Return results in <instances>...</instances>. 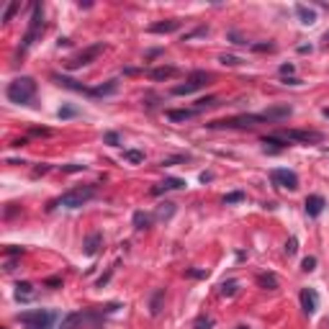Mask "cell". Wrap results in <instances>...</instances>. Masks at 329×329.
<instances>
[{
    "instance_id": "6da1fadb",
    "label": "cell",
    "mask_w": 329,
    "mask_h": 329,
    "mask_svg": "<svg viewBox=\"0 0 329 329\" xmlns=\"http://www.w3.org/2000/svg\"><path fill=\"white\" fill-rule=\"evenodd\" d=\"M5 95H8L10 103L29 106L33 100V95H36V80H33V77H16L13 83H8Z\"/></svg>"
},
{
    "instance_id": "7a4b0ae2",
    "label": "cell",
    "mask_w": 329,
    "mask_h": 329,
    "mask_svg": "<svg viewBox=\"0 0 329 329\" xmlns=\"http://www.w3.org/2000/svg\"><path fill=\"white\" fill-rule=\"evenodd\" d=\"M95 193H98V188L95 185H80V188H72V190H67V193H62L57 201H52L49 203V211L54 209V206H64V209H80V206H85V203L90 201V198H95Z\"/></svg>"
},
{
    "instance_id": "3957f363",
    "label": "cell",
    "mask_w": 329,
    "mask_h": 329,
    "mask_svg": "<svg viewBox=\"0 0 329 329\" xmlns=\"http://www.w3.org/2000/svg\"><path fill=\"white\" fill-rule=\"evenodd\" d=\"M18 322L26 329H52L54 324V314L47 309H33V311H24L18 314Z\"/></svg>"
},
{
    "instance_id": "277c9868",
    "label": "cell",
    "mask_w": 329,
    "mask_h": 329,
    "mask_svg": "<svg viewBox=\"0 0 329 329\" xmlns=\"http://www.w3.org/2000/svg\"><path fill=\"white\" fill-rule=\"evenodd\" d=\"M41 31H44V13H41V5L36 3V5H33V13H31V21H29V31L24 36V44H21V52H26Z\"/></svg>"
},
{
    "instance_id": "5b68a950",
    "label": "cell",
    "mask_w": 329,
    "mask_h": 329,
    "mask_svg": "<svg viewBox=\"0 0 329 329\" xmlns=\"http://www.w3.org/2000/svg\"><path fill=\"white\" fill-rule=\"evenodd\" d=\"M265 121L263 116H234V119H224V121H211V129H252L255 123Z\"/></svg>"
},
{
    "instance_id": "8992f818",
    "label": "cell",
    "mask_w": 329,
    "mask_h": 329,
    "mask_svg": "<svg viewBox=\"0 0 329 329\" xmlns=\"http://www.w3.org/2000/svg\"><path fill=\"white\" fill-rule=\"evenodd\" d=\"M286 142H301V144H319L324 142V134L322 131H311V129H288L280 134Z\"/></svg>"
},
{
    "instance_id": "52a82bcc",
    "label": "cell",
    "mask_w": 329,
    "mask_h": 329,
    "mask_svg": "<svg viewBox=\"0 0 329 329\" xmlns=\"http://www.w3.org/2000/svg\"><path fill=\"white\" fill-rule=\"evenodd\" d=\"M270 178H273V183H275L278 188H288V190H296V188H299V175L293 173V170L275 167L273 173H270Z\"/></svg>"
},
{
    "instance_id": "ba28073f",
    "label": "cell",
    "mask_w": 329,
    "mask_h": 329,
    "mask_svg": "<svg viewBox=\"0 0 329 329\" xmlns=\"http://www.w3.org/2000/svg\"><path fill=\"white\" fill-rule=\"evenodd\" d=\"M106 47H103V44H93V47H88V49H83L80 54H77L75 57V60H70V62H67V64H70L72 67V70H77V67H85V64H90V62H93L95 60V57L100 54V52H103Z\"/></svg>"
},
{
    "instance_id": "9c48e42d",
    "label": "cell",
    "mask_w": 329,
    "mask_h": 329,
    "mask_svg": "<svg viewBox=\"0 0 329 329\" xmlns=\"http://www.w3.org/2000/svg\"><path fill=\"white\" fill-rule=\"evenodd\" d=\"M299 299H301V309L309 314V316H311L316 309H319V296H316V291H314V288H303Z\"/></svg>"
},
{
    "instance_id": "30bf717a",
    "label": "cell",
    "mask_w": 329,
    "mask_h": 329,
    "mask_svg": "<svg viewBox=\"0 0 329 329\" xmlns=\"http://www.w3.org/2000/svg\"><path fill=\"white\" fill-rule=\"evenodd\" d=\"M188 183L183 178H165L160 185H154L152 188V196H160V193H167V190H183Z\"/></svg>"
},
{
    "instance_id": "8fae6325",
    "label": "cell",
    "mask_w": 329,
    "mask_h": 329,
    "mask_svg": "<svg viewBox=\"0 0 329 329\" xmlns=\"http://www.w3.org/2000/svg\"><path fill=\"white\" fill-rule=\"evenodd\" d=\"M291 113H293L291 106H270L268 111L260 113V116H263L265 121H283V119H288Z\"/></svg>"
},
{
    "instance_id": "7c38bea8",
    "label": "cell",
    "mask_w": 329,
    "mask_h": 329,
    "mask_svg": "<svg viewBox=\"0 0 329 329\" xmlns=\"http://www.w3.org/2000/svg\"><path fill=\"white\" fill-rule=\"evenodd\" d=\"M54 83H57V85H62V88H70V90H75V93H88V95H93V88H85L83 83L72 80V77H62V75H54Z\"/></svg>"
},
{
    "instance_id": "4fadbf2b",
    "label": "cell",
    "mask_w": 329,
    "mask_h": 329,
    "mask_svg": "<svg viewBox=\"0 0 329 329\" xmlns=\"http://www.w3.org/2000/svg\"><path fill=\"white\" fill-rule=\"evenodd\" d=\"M324 206H327V201H324L322 196H316V193H314V196H309V198H306V213H309L311 219H316V216H319V213L324 211Z\"/></svg>"
},
{
    "instance_id": "5bb4252c",
    "label": "cell",
    "mask_w": 329,
    "mask_h": 329,
    "mask_svg": "<svg viewBox=\"0 0 329 329\" xmlns=\"http://www.w3.org/2000/svg\"><path fill=\"white\" fill-rule=\"evenodd\" d=\"M100 244H103V234H100V232H93V234H90L88 239H85L83 252H85L88 257H93V255L98 252V249H100Z\"/></svg>"
},
{
    "instance_id": "9a60e30c",
    "label": "cell",
    "mask_w": 329,
    "mask_h": 329,
    "mask_svg": "<svg viewBox=\"0 0 329 329\" xmlns=\"http://www.w3.org/2000/svg\"><path fill=\"white\" fill-rule=\"evenodd\" d=\"M178 29H180V21H178V18L157 21V24H152V26H150V31H152V33H173V31H178Z\"/></svg>"
},
{
    "instance_id": "2e32d148",
    "label": "cell",
    "mask_w": 329,
    "mask_h": 329,
    "mask_svg": "<svg viewBox=\"0 0 329 329\" xmlns=\"http://www.w3.org/2000/svg\"><path fill=\"white\" fill-rule=\"evenodd\" d=\"M162 306H165V288H157L150 299V314L152 316H160L162 314Z\"/></svg>"
},
{
    "instance_id": "e0dca14e",
    "label": "cell",
    "mask_w": 329,
    "mask_h": 329,
    "mask_svg": "<svg viewBox=\"0 0 329 329\" xmlns=\"http://www.w3.org/2000/svg\"><path fill=\"white\" fill-rule=\"evenodd\" d=\"M209 80H211V72H206V70H196V72H190V77H188V83L196 90H201L203 85H209Z\"/></svg>"
},
{
    "instance_id": "ac0fdd59",
    "label": "cell",
    "mask_w": 329,
    "mask_h": 329,
    "mask_svg": "<svg viewBox=\"0 0 329 329\" xmlns=\"http://www.w3.org/2000/svg\"><path fill=\"white\" fill-rule=\"evenodd\" d=\"M296 16L301 18V24H303V26H314V24H316V13H314L311 8L301 5V3L296 5Z\"/></svg>"
},
{
    "instance_id": "d6986e66",
    "label": "cell",
    "mask_w": 329,
    "mask_h": 329,
    "mask_svg": "<svg viewBox=\"0 0 329 329\" xmlns=\"http://www.w3.org/2000/svg\"><path fill=\"white\" fill-rule=\"evenodd\" d=\"M85 319V316L80 314V311H72V314H67L64 319H62V324H60V329H77L80 327V322Z\"/></svg>"
},
{
    "instance_id": "ffe728a7",
    "label": "cell",
    "mask_w": 329,
    "mask_h": 329,
    "mask_svg": "<svg viewBox=\"0 0 329 329\" xmlns=\"http://www.w3.org/2000/svg\"><path fill=\"white\" fill-rule=\"evenodd\" d=\"M257 286L265 288V291H275L278 288V278L273 273H263V275H257Z\"/></svg>"
},
{
    "instance_id": "44dd1931",
    "label": "cell",
    "mask_w": 329,
    "mask_h": 329,
    "mask_svg": "<svg viewBox=\"0 0 329 329\" xmlns=\"http://www.w3.org/2000/svg\"><path fill=\"white\" fill-rule=\"evenodd\" d=\"M150 224H152V216H150V213H144V211H137V213H134V229H137V232L150 229Z\"/></svg>"
},
{
    "instance_id": "7402d4cb",
    "label": "cell",
    "mask_w": 329,
    "mask_h": 329,
    "mask_svg": "<svg viewBox=\"0 0 329 329\" xmlns=\"http://www.w3.org/2000/svg\"><path fill=\"white\" fill-rule=\"evenodd\" d=\"M16 299L18 301H31L33 299V286L31 283H18L16 286Z\"/></svg>"
},
{
    "instance_id": "603a6c76",
    "label": "cell",
    "mask_w": 329,
    "mask_h": 329,
    "mask_svg": "<svg viewBox=\"0 0 329 329\" xmlns=\"http://www.w3.org/2000/svg\"><path fill=\"white\" fill-rule=\"evenodd\" d=\"M116 90H119V83L116 80H108L106 85L93 88V95H111V93H116Z\"/></svg>"
},
{
    "instance_id": "cb8c5ba5",
    "label": "cell",
    "mask_w": 329,
    "mask_h": 329,
    "mask_svg": "<svg viewBox=\"0 0 329 329\" xmlns=\"http://www.w3.org/2000/svg\"><path fill=\"white\" fill-rule=\"evenodd\" d=\"M175 75V67H157V70L150 72L152 80H167V77H173Z\"/></svg>"
},
{
    "instance_id": "d4e9b609",
    "label": "cell",
    "mask_w": 329,
    "mask_h": 329,
    "mask_svg": "<svg viewBox=\"0 0 329 329\" xmlns=\"http://www.w3.org/2000/svg\"><path fill=\"white\" fill-rule=\"evenodd\" d=\"M263 144L268 147V144H273V147H270V152H278V150H283V147H286L288 142L286 139H283V137H263ZM268 152V150H265Z\"/></svg>"
},
{
    "instance_id": "484cf974",
    "label": "cell",
    "mask_w": 329,
    "mask_h": 329,
    "mask_svg": "<svg viewBox=\"0 0 329 329\" xmlns=\"http://www.w3.org/2000/svg\"><path fill=\"white\" fill-rule=\"evenodd\" d=\"M175 213V203H170V201H165V203H160V209H157V219H170Z\"/></svg>"
},
{
    "instance_id": "4316f807",
    "label": "cell",
    "mask_w": 329,
    "mask_h": 329,
    "mask_svg": "<svg viewBox=\"0 0 329 329\" xmlns=\"http://www.w3.org/2000/svg\"><path fill=\"white\" fill-rule=\"evenodd\" d=\"M193 113H198V111L196 108H193V111H167V119L170 121H188Z\"/></svg>"
},
{
    "instance_id": "83f0119b",
    "label": "cell",
    "mask_w": 329,
    "mask_h": 329,
    "mask_svg": "<svg viewBox=\"0 0 329 329\" xmlns=\"http://www.w3.org/2000/svg\"><path fill=\"white\" fill-rule=\"evenodd\" d=\"M123 160H129L131 165H142V162H144V152H139V150H126V152H123Z\"/></svg>"
},
{
    "instance_id": "f1b7e54d",
    "label": "cell",
    "mask_w": 329,
    "mask_h": 329,
    "mask_svg": "<svg viewBox=\"0 0 329 329\" xmlns=\"http://www.w3.org/2000/svg\"><path fill=\"white\" fill-rule=\"evenodd\" d=\"M77 113H80V111H77L75 106H62L60 111H57V116H60V119L64 121V119H75V116H77Z\"/></svg>"
},
{
    "instance_id": "f546056e",
    "label": "cell",
    "mask_w": 329,
    "mask_h": 329,
    "mask_svg": "<svg viewBox=\"0 0 329 329\" xmlns=\"http://www.w3.org/2000/svg\"><path fill=\"white\" fill-rule=\"evenodd\" d=\"M237 288H239V283H237V280H226V283H221V296H234Z\"/></svg>"
},
{
    "instance_id": "4dcf8cb0",
    "label": "cell",
    "mask_w": 329,
    "mask_h": 329,
    "mask_svg": "<svg viewBox=\"0 0 329 329\" xmlns=\"http://www.w3.org/2000/svg\"><path fill=\"white\" fill-rule=\"evenodd\" d=\"M219 62H221L224 67H237V64H242V60H239V57H234V54H221Z\"/></svg>"
},
{
    "instance_id": "1f68e13d",
    "label": "cell",
    "mask_w": 329,
    "mask_h": 329,
    "mask_svg": "<svg viewBox=\"0 0 329 329\" xmlns=\"http://www.w3.org/2000/svg\"><path fill=\"white\" fill-rule=\"evenodd\" d=\"M239 201H244V193H242V190H234V193H226V196H224V203H226V206H232V203H239Z\"/></svg>"
},
{
    "instance_id": "d6a6232c",
    "label": "cell",
    "mask_w": 329,
    "mask_h": 329,
    "mask_svg": "<svg viewBox=\"0 0 329 329\" xmlns=\"http://www.w3.org/2000/svg\"><path fill=\"white\" fill-rule=\"evenodd\" d=\"M211 327H213L211 316H198V319L193 322V329H211Z\"/></svg>"
},
{
    "instance_id": "836d02e7",
    "label": "cell",
    "mask_w": 329,
    "mask_h": 329,
    "mask_svg": "<svg viewBox=\"0 0 329 329\" xmlns=\"http://www.w3.org/2000/svg\"><path fill=\"white\" fill-rule=\"evenodd\" d=\"M18 8H21V3H18V0H13V3L5 8V13H3V24H8V21L16 16V10H18Z\"/></svg>"
},
{
    "instance_id": "e575fe53",
    "label": "cell",
    "mask_w": 329,
    "mask_h": 329,
    "mask_svg": "<svg viewBox=\"0 0 329 329\" xmlns=\"http://www.w3.org/2000/svg\"><path fill=\"white\" fill-rule=\"evenodd\" d=\"M211 106H219V98H201L196 103V111H203V108H211Z\"/></svg>"
},
{
    "instance_id": "d590c367",
    "label": "cell",
    "mask_w": 329,
    "mask_h": 329,
    "mask_svg": "<svg viewBox=\"0 0 329 329\" xmlns=\"http://www.w3.org/2000/svg\"><path fill=\"white\" fill-rule=\"evenodd\" d=\"M103 142L111 144V147H119V144H121V137H119L116 131H106V134H103Z\"/></svg>"
},
{
    "instance_id": "8d00e7d4",
    "label": "cell",
    "mask_w": 329,
    "mask_h": 329,
    "mask_svg": "<svg viewBox=\"0 0 329 329\" xmlns=\"http://www.w3.org/2000/svg\"><path fill=\"white\" fill-rule=\"evenodd\" d=\"M193 90H196V88H193L190 83H185V85H178V88H173V95H190Z\"/></svg>"
},
{
    "instance_id": "74e56055",
    "label": "cell",
    "mask_w": 329,
    "mask_h": 329,
    "mask_svg": "<svg viewBox=\"0 0 329 329\" xmlns=\"http://www.w3.org/2000/svg\"><path fill=\"white\" fill-rule=\"evenodd\" d=\"M299 252V239H296V237H291V239L286 242V255L291 257V255H296Z\"/></svg>"
},
{
    "instance_id": "f35d334b",
    "label": "cell",
    "mask_w": 329,
    "mask_h": 329,
    "mask_svg": "<svg viewBox=\"0 0 329 329\" xmlns=\"http://www.w3.org/2000/svg\"><path fill=\"white\" fill-rule=\"evenodd\" d=\"M185 275H188V278H209V270H196V268H190V270H185Z\"/></svg>"
},
{
    "instance_id": "ab89813d",
    "label": "cell",
    "mask_w": 329,
    "mask_h": 329,
    "mask_svg": "<svg viewBox=\"0 0 329 329\" xmlns=\"http://www.w3.org/2000/svg\"><path fill=\"white\" fill-rule=\"evenodd\" d=\"M314 268H316V257H306L301 263V270H306V273H311Z\"/></svg>"
},
{
    "instance_id": "60d3db41",
    "label": "cell",
    "mask_w": 329,
    "mask_h": 329,
    "mask_svg": "<svg viewBox=\"0 0 329 329\" xmlns=\"http://www.w3.org/2000/svg\"><path fill=\"white\" fill-rule=\"evenodd\" d=\"M85 165H62V173H83Z\"/></svg>"
},
{
    "instance_id": "b9f144b4",
    "label": "cell",
    "mask_w": 329,
    "mask_h": 329,
    "mask_svg": "<svg viewBox=\"0 0 329 329\" xmlns=\"http://www.w3.org/2000/svg\"><path fill=\"white\" fill-rule=\"evenodd\" d=\"M293 72H296V67H293V64H280V75L283 77H293Z\"/></svg>"
},
{
    "instance_id": "7bdbcfd3",
    "label": "cell",
    "mask_w": 329,
    "mask_h": 329,
    "mask_svg": "<svg viewBox=\"0 0 329 329\" xmlns=\"http://www.w3.org/2000/svg\"><path fill=\"white\" fill-rule=\"evenodd\" d=\"M252 49L255 52H273L275 44H252Z\"/></svg>"
},
{
    "instance_id": "ee69618b",
    "label": "cell",
    "mask_w": 329,
    "mask_h": 329,
    "mask_svg": "<svg viewBox=\"0 0 329 329\" xmlns=\"http://www.w3.org/2000/svg\"><path fill=\"white\" fill-rule=\"evenodd\" d=\"M31 134H33V137H49V129H31Z\"/></svg>"
},
{
    "instance_id": "f6af8a7d",
    "label": "cell",
    "mask_w": 329,
    "mask_h": 329,
    "mask_svg": "<svg viewBox=\"0 0 329 329\" xmlns=\"http://www.w3.org/2000/svg\"><path fill=\"white\" fill-rule=\"evenodd\" d=\"M229 39H232L234 44H247V41H244V39H242V36H239V33H237V31H232V33H229Z\"/></svg>"
},
{
    "instance_id": "bcb514c9",
    "label": "cell",
    "mask_w": 329,
    "mask_h": 329,
    "mask_svg": "<svg viewBox=\"0 0 329 329\" xmlns=\"http://www.w3.org/2000/svg\"><path fill=\"white\" fill-rule=\"evenodd\" d=\"M47 286H49V288H60V286H62V280H60V278H49V280H47Z\"/></svg>"
},
{
    "instance_id": "7dc6e473",
    "label": "cell",
    "mask_w": 329,
    "mask_h": 329,
    "mask_svg": "<svg viewBox=\"0 0 329 329\" xmlns=\"http://www.w3.org/2000/svg\"><path fill=\"white\" fill-rule=\"evenodd\" d=\"M5 252H8V255H21V252H24V247H8Z\"/></svg>"
},
{
    "instance_id": "c3c4849f",
    "label": "cell",
    "mask_w": 329,
    "mask_h": 329,
    "mask_svg": "<svg viewBox=\"0 0 329 329\" xmlns=\"http://www.w3.org/2000/svg\"><path fill=\"white\" fill-rule=\"evenodd\" d=\"M283 83H286V85H301V80H299V77H286Z\"/></svg>"
},
{
    "instance_id": "681fc988",
    "label": "cell",
    "mask_w": 329,
    "mask_h": 329,
    "mask_svg": "<svg viewBox=\"0 0 329 329\" xmlns=\"http://www.w3.org/2000/svg\"><path fill=\"white\" fill-rule=\"evenodd\" d=\"M311 52V47H306V44H303V47H299V54H309Z\"/></svg>"
},
{
    "instance_id": "f907efd6",
    "label": "cell",
    "mask_w": 329,
    "mask_h": 329,
    "mask_svg": "<svg viewBox=\"0 0 329 329\" xmlns=\"http://www.w3.org/2000/svg\"><path fill=\"white\" fill-rule=\"evenodd\" d=\"M322 41H324V44H327V47H329V29L324 31V36H322Z\"/></svg>"
},
{
    "instance_id": "816d5d0a",
    "label": "cell",
    "mask_w": 329,
    "mask_h": 329,
    "mask_svg": "<svg viewBox=\"0 0 329 329\" xmlns=\"http://www.w3.org/2000/svg\"><path fill=\"white\" fill-rule=\"evenodd\" d=\"M322 116H324V119H329V106H327V108L322 111Z\"/></svg>"
},
{
    "instance_id": "f5cc1de1",
    "label": "cell",
    "mask_w": 329,
    "mask_h": 329,
    "mask_svg": "<svg viewBox=\"0 0 329 329\" xmlns=\"http://www.w3.org/2000/svg\"><path fill=\"white\" fill-rule=\"evenodd\" d=\"M237 329H249V327H244V324H239V327H237Z\"/></svg>"
}]
</instances>
